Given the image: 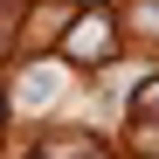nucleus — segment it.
Segmentation results:
<instances>
[{"label": "nucleus", "instance_id": "nucleus-1", "mask_svg": "<svg viewBox=\"0 0 159 159\" xmlns=\"http://www.w3.org/2000/svg\"><path fill=\"white\" fill-rule=\"evenodd\" d=\"M69 56H76V62L111 56V21H83V28H69Z\"/></svg>", "mask_w": 159, "mask_h": 159}, {"label": "nucleus", "instance_id": "nucleus-2", "mask_svg": "<svg viewBox=\"0 0 159 159\" xmlns=\"http://www.w3.org/2000/svg\"><path fill=\"white\" fill-rule=\"evenodd\" d=\"M139 104H152V111H159V83H152V90H145V97H139Z\"/></svg>", "mask_w": 159, "mask_h": 159}]
</instances>
